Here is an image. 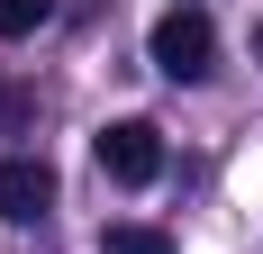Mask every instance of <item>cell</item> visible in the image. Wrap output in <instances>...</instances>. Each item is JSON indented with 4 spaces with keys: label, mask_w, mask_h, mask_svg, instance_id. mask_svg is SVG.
<instances>
[{
    "label": "cell",
    "mask_w": 263,
    "mask_h": 254,
    "mask_svg": "<svg viewBox=\"0 0 263 254\" xmlns=\"http://www.w3.org/2000/svg\"><path fill=\"white\" fill-rule=\"evenodd\" d=\"M145 55H155L163 82H200V73H209V55H218V27L200 19V9H163L155 37H145Z\"/></svg>",
    "instance_id": "obj_1"
},
{
    "label": "cell",
    "mask_w": 263,
    "mask_h": 254,
    "mask_svg": "<svg viewBox=\"0 0 263 254\" xmlns=\"http://www.w3.org/2000/svg\"><path fill=\"white\" fill-rule=\"evenodd\" d=\"M100 173L118 182V191H145V182L163 173V127L155 118H109L100 127Z\"/></svg>",
    "instance_id": "obj_2"
},
{
    "label": "cell",
    "mask_w": 263,
    "mask_h": 254,
    "mask_svg": "<svg viewBox=\"0 0 263 254\" xmlns=\"http://www.w3.org/2000/svg\"><path fill=\"white\" fill-rule=\"evenodd\" d=\"M54 209V164L46 154H9V164H0V218H46Z\"/></svg>",
    "instance_id": "obj_3"
},
{
    "label": "cell",
    "mask_w": 263,
    "mask_h": 254,
    "mask_svg": "<svg viewBox=\"0 0 263 254\" xmlns=\"http://www.w3.org/2000/svg\"><path fill=\"white\" fill-rule=\"evenodd\" d=\"M100 254H173V236H163V227H145V218H118V227L100 236Z\"/></svg>",
    "instance_id": "obj_4"
},
{
    "label": "cell",
    "mask_w": 263,
    "mask_h": 254,
    "mask_svg": "<svg viewBox=\"0 0 263 254\" xmlns=\"http://www.w3.org/2000/svg\"><path fill=\"white\" fill-rule=\"evenodd\" d=\"M54 19V0H0V37L18 46V37H36V27Z\"/></svg>",
    "instance_id": "obj_5"
},
{
    "label": "cell",
    "mask_w": 263,
    "mask_h": 254,
    "mask_svg": "<svg viewBox=\"0 0 263 254\" xmlns=\"http://www.w3.org/2000/svg\"><path fill=\"white\" fill-rule=\"evenodd\" d=\"M254 55H263V19H254Z\"/></svg>",
    "instance_id": "obj_6"
}]
</instances>
